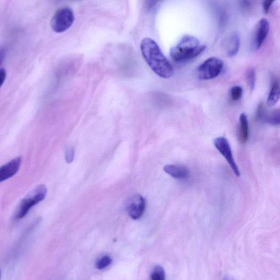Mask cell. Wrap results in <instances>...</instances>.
Instances as JSON below:
<instances>
[{
  "label": "cell",
  "mask_w": 280,
  "mask_h": 280,
  "mask_svg": "<svg viewBox=\"0 0 280 280\" xmlns=\"http://www.w3.org/2000/svg\"><path fill=\"white\" fill-rule=\"evenodd\" d=\"M140 48L145 61L156 74L163 79H169L173 75L172 64L153 39L144 38L141 41Z\"/></svg>",
  "instance_id": "6da1fadb"
},
{
  "label": "cell",
  "mask_w": 280,
  "mask_h": 280,
  "mask_svg": "<svg viewBox=\"0 0 280 280\" xmlns=\"http://www.w3.org/2000/svg\"><path fill=\"white\" fill-rule=\"evenodd\" d=\"M206 45L192 35L183 36L178 43L170 51L172 58L177 62H185L194 59L205 51Z\"/></svg>",
  "instance_id": "7a4b0ae2"
},
{
  "label": "cell",
  "mask_w": 280,
  "mask_h": 280,
  "mask_svg": "<svg viewBox=\"0 0 280 280\" xmlns=\"http://www.w3.org/2000/svg\"><path fill=\"white\" fill-rule=\"evenodd\" d=\"M47 188L44 185L37 186L22 199L17 209L16 218H23L35 205L43 201L47 194Z\"/></svg>",
  "instance_id": "3957f363"
},
{
  "label": "cell",
  "mask_w": 280,
  "mask_h": 280,
  "mask_svg": "<svg viewBox=\"0 0 280 280\" xmlns=\"http://www.w3.org/2000/svg\"><path fill=\"white\" fill-rule=\"evenodd\" d=\"M75 21V15L69 7H64L59 8L55 13L50 25L52 30L57 33H62L67 30Z\"/></svg>",
  "instance_id": "277c9868"
},
{
  "label": "cell",
  "mask_w": 280,
  "mask_h": 280,
  "mask_svg": "<svg viewBox=\"0 0 280 280\" xmlns=\"http://www.w3.org/2000/svg\"><path fill=\"white\" fill-rule=\"evenodd\" d=\"M223 67V63L221 59L216 57H211L198 67V77L202 80L214 79L221 73Z\"/></svg>",
  "instance_id": "5b68a950"
},
{
  "label": "cell",
  "mask_w": 280,
  "mask_h": 280,
  "mask_svg": "<svg viewBox=\"0 0 280 280\" xmlns=\"http://www.w3.org/2000/svg\"><path fill=\"white\" fill-rule=\"evenodd\" d=\"M214 144L215 148L226 159L234 174L237 177H240L239 170H238L237 165L234 160L232 151L228 141L224 137H218L214 140Z\"/></svg>",
  "instance_id": "8992f818"
},
{
  "label": "cell",
  "mask_w": 280,
  "mask_h": 280,
  "mask_svg": "<svg viewBox=\"0 0 280 280\" xmlns=\"http://www.w3.org/2000/svg\"><path fill=\"white\" fill-rule=\"evenodd\" d=\"M146 208V201L144 197L140 194H136L129 200L127 210L132 219L137 220L143 215Z\"/></svg>",
  "instance_id": "52a82bcc"
},
{
  "label": "cell",
  "mask_w": 280,
  "mask_h": 280,
  "mask_svg": "<svg viewBox=\"0 0 280 280\" xmlns=\"http://www.w3.org/2000/svg\"><path fill=\"white\" fill-rule=\"evenodd\" d=\"M256 116L259 121L272 126H280V109L267 111L262 104L259 105Z\"/></svg>",
  "instance_id": "ba28073f"
},
{
  "label": "cell",
  "mask_w": 280,
  "mask_h": 280,
  "mask_svg": "<svg viewBox=\"0 0 280 280\" xmlns=\"http://www.w3.org/2000/svg\"><path fill=\"white\" fill-rule=\"evenodd\" d=\"M270 25L267 20L261 19L257 24L254 41V48L259 49L268 35Z\"/></svg>",
  "instance_id": "9c48e42d"
},
{
  "label": "cell",
  "mask_w": 280,
  "mask_h": 280,
  "mask_svg": "<svg viewBox=\"0 0 280 280\" xmlns=\"http://www.w3.org/2000/svg\"><path fill=\"white\" fill-rule=\"evenodd\" d=\"M21 162L22 158L17 157L3 165L0 169V181H6L15 176L19 171Z\"/></svg>",
  "instance_id": "30bf717a"
},
{
  "label": "cell",
  "mask_w": 280,
  "mask_h": 280,
  "mask_svg": "<svg viewBox=\"0 0 280 280\" xmlns=\"http://www.w3.org/2000/svg\"><path fill=\"white\" fill-rule=\"evenodd\" d=\"M164 171L170 176L178 180H185L190 176V172L183 165L172 164L167 165L164 167Z\"/></svg>",
  "instance_id": "8fae6325"
},
{
  "label": "cell",
  "mask_w": 280,
  "mask_h": 280,
  "mask_svg": "<svg viewBox=\"0 0 280 280\" xmlns=\"http://www.w3.org/2000/svg\"><path fill=\"white\" fill-rule=\"evenodd\" d=\"M249 138V124L246 114L241 113L239 118V127H238V139L240 143L245 144Z\"/></svg>",
  "instance_id": "7c38bea8"
},
{
  "label": "cell",
  "mask_w": 280,
  "mask_h": 280,
  "mask_svg": "<svg viewBox=\"0 0 280 280\" xmlns=\"http://www.w3.org/2000/svg\"><path fill=\"white\" fill-rule=\"evenodd\" d=\"M240 47V40L237 34H233L229 39L228 43L227 53L229 57L236 56L239 50Z\"/></svg>",
  "instance_id": "4fadbf2b"
},
{
  "label": "cell",
  "mask_w": 280,
  "mask_h": 280,
  "mask_svg": "<svg viewBox=\"0 0 280 280\" xmlns=\"http://www.w3.org/2000/svg\"><path fill=\"white\" fill-rule=\"evenodd\" d=\"M280 99V86L278 81H275L272 85L269 94L267 105L272 107L276 105Z\"/></svg>",
  "instance_id": "5bb4252c"
},
{
  "label": "cell",
  "mask_w": 280,
  "mask_h": 280,
  "mask_svg": "<svg viewBox=\"0 0 280 280\" xmlns=\"http://www.w3.org/2000/svg\"><path fill=\"white\" fill-rule=\"evenodd\" d=\"M246 80L251 91L254 90L256 86V73L255 68H249L246 72Z\"/></svg>",
  "instance_id": "9a60e30c"
},
{
  "label": "cell",
  "mask_w": 280,
  "mask_h": 280,
  "mask_svg": "<svg viewBox=\"0 0 280 280\" xmlns=\"http://www.w3.org/2000/svg\"><path fill=\"white\" fill-rule=\"evenodd\" d=\"M151 280H165V273L161 266H157L151 274Z\"/></svg>",
  "instance_id": "2e32d148"
},
{
  "label": "cell",
  "mask_w": 280,
  "mask_h": 280,
  "mask_svg": "<svg viewBox=\"0 0 280 280\" xmlns=\"http://www.w3.org/2000/svg\"><path fill=\"white\" fill-rule=\"evenodd\" d=\"M112 262V259L108 256H105L100 258L96 263V268L99 270L107 268Z\"/></svg>",
  "instance_id": "e0dca14e"
},
{
  "label": "cell",
  "mask_w": 280,
  "mask_h": 280,
  "mask_svg": "<svg viewBox=\"0 0 280 280\" xmlns=\"http://www.w3.org/2000/svg\"><path fill=\"white\" fill-rule=\"evenodd\" d=\"M231 96L232 100L237 101L240 100L242 96L243 89L240 86H234L231 89Z\"/></svg>",
  "instance_id": "ac0fdd59"
},
{
  "label": "cell",
  "mask_w": 280,
  "mask_h": 280,
  "mask_svg": "<svg viewBox=\"0 0 280 280\" xmlns=\"http://www.w3.org/2000/svg\"><path fill=\"white\" fill-rule=\"evenodd\" d=\"M75 157L74 148H70L66 150L65 152V159L68 163H71Z\"/></svg>",
  "instance_id": "d6986e66"
},
{
  "label": "cell",
  "mask_w": 280,
  "mask_h": 280,
  "mask_svg": "<svg viewBox=\"0 0 280 280\" xmlns=\"http://www.w3.org/2000/svg\"><path fill=\"white\" fill-rule=\"evenodd\" d=\"M274 3V1H264L263 2V10L264 11L265 13H268L270 10V8L271 7H272L273 3Z\"/></svg>",
  "instance_id": "ffe728a7"
},
{
  "label": "cell",
  "mask_w": 280,
  "mask_h": 280,
  "mask_svg": "<svg viewBox=\"0 0 280 280\" xmlns=\"http://www.w3.org/2000/svg\"><path fill=\"white\" fill-rule=\"evenodd\" d=\"M6 76L7 74L5 70L1 68V70H0V83H1V86L3 85L4 81H5Z\"/></svg>",
  "instance_id": "44dd1931"
},
{
  "label": "cell",
  "mask_w": 280,
  "mask_h": 280,
  "mask_svg": "<svg viewBox=\"0 0 280 280\" xmlns=\"http://www.w3.org/2000/svg\"><path fill=\"white\" fill-rule=\"evenodd\" d=\"M251 3L249 1H241V6L244 10H249L251 8Z\"/></svg>",
  "instance_id": "7402d4cb"
},
{
  "label": "cell",
  "mask_w": 280,
  "mask_h": 280,
  "mask_svg": "<svg viewBox=\"0 0 280 280\" xmlns=\"http://www.w3.org/2000/svg\"><path fill=\"white\" fill-rule=\"evenodd\" d=\"M223 280H236L231 277L227 276L225 277Z\"/></svg>",
  "instance_id": "603a6c76"
}]
</instances>
